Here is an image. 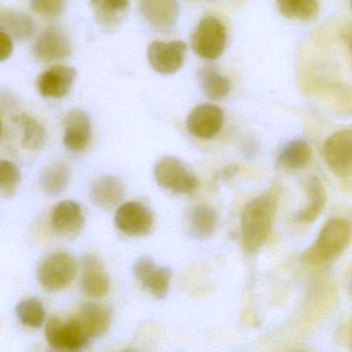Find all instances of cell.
<instances>
[{
    "label": "cell",
    "instance_id": "cb8c5ba5",
    "mask_svg": "<svg viewBox=\"0 0 352 352\" xmlns=\"http://www.w3.org/2000/svg\"><path fill=\"white\" fill-rule=\"evenodd\" d=\"M199 85L212 100H221L230 94L232 82L214 67H205L199 73Z\"/></svg>",
    "mask_w": 352,
    "mask_h": 352
},
{
    "label": "cell",
    "instance_id": "4dcf8cb0",
    "mask_svg": "<svg viewBox=\"0 0 352 352\" xmlns=\"http://www.w3.org/2000/svg\"><path fill=\"white\" fill-rule=\"evenodd\" d=\"M32 9L47 18L58 17L65 10V0H32Z\"/></svg>",
    "mask_w": 352,
    "mask_h": 352
},
{
    "label": "cell",
    "instance_id": "9c48e42d",
    "mask_svg": "<svg viewBox=\"0 0 352 352\" xmlns=\"http://www.w3.org/2000/svg\"><path fill=\"white\" fill-rule=\"evenodd\" d=\"M115 226L129 236H145L153 226V216L143 204L127 201L117 209Z\"/></svg>",
    "mask_w": 352,
    "mask_h": 352
},
{
    "label": "cell",
    "instance_id": "e0dca14e",
    "mask_svg": "<svg viewBox=\"0 0 352 352\" xmlns=\"http://www.w3.org/2000/svg\"><path fill=\"white\" fill-rule=\"evenodd\" d=\"M81 286L83 292L92 298H102L110 289V279L102 261L94 255L82 259Z\"/></svg>",
    "mask_w": 352,
    "mask_h": 352
},
{
    "label": "cell",
    "instance_id": "ac0fdd59",
    "mask_svg": "<svg viewBox=\"0 0 352 352\" xmlns=\"http://www.w3.org/2000/svg\"><path fill=\"white\" fill-rule=\"evenodd\" d=\"M125 187L120 179L102 176L90 186V199L96 207L111 210L118 206L124 197Z\"/></svg>",
    "mask_w": 352,
    "mask_h": 352
},
{
    "label": "cell",
    "instance_id": "f546056e",
    "mask_svg": "<svg viewBox=\"0 0 352 352\" xmlns=\"http://www.w3.org/2000/svg\"><path fill=\"white\" fill-rule=\"evenodd\" d=\"M21 184V173L19 168L9 160L0 162V192L5 197L15 195Z\"/></svg>",
    "mask_w": 352,
    "mask_h": 352
},
{
    "label": "cell",
    "instance_id": "836d02e7",
    "mask_svg": "<svg viewBox=\"0 0 352 352\" xmlns=\"http://www.w3.org/2000/svg\"><path fill=\"white\" fill-rule=\"evenodd\" d=\"M343 38L345 44L347 45L348 49L352 53V32H343Z\"/></svg>",
    "mask_w": 352,
    "mask_h": 352
},
{
    "label": "cell",
    "instance_id": "7c38bea8",
    "mask_svg": "<svg viewBox=\"0 0 352 352\" xmlns=\"http://www.w3.org/2000/svg\"><path fill=\"white\" fill-rule=\"evenodd\" d=\"M139 9L146 21L160 30L172 28L180 15L178 0H139Z\"/></svg>",
    "mask_w": 352,
    "mask_h": 352
},
{
    "label": "cell",
    "instance_id": "f1b7e54d",
    "mask_svg": "<svg viewBox=\"0 0 352 352\" xmlns=\"http://www.w3.org/2000/svg\"><path fill=\"white\" fill-rule=\"evenodd\" d=\"M172 276L173 272L170 267H156L142 286L146 288L154 298L162 300L168 296Z\"/></svg>",
    "mask_w": 352,
    "mask_h": 352
},
{
    "label": "cell",
    "instance_id": "ffe728a7",
    "mask_svg": "<svg viewBox=\"0 0 352 352\" xmlns=\"http://www.w3.org/2000/svg\"><path fill=\"white\" fill-rule=\"evenodd\" d=\"M187 222L190 236L197 239H206L211 236L215 232L218 216L215 210L209 206H195L191 209Z\"/></svg>",
    "mask_w": 352,
    "mask_h": 352
},
{
    "label": "cell",
    "instance_id": "44dd1931",
    "mask_svg": "<svg viewBox=\"0 0 352 352\" xmlns=\"http://www.w3.org/2000/svg\"><path fill=\"white\" fill-rule=\"evenodd\" d=\"M71 176V168L67 164L63 162H53L43 170L41 184L47 195L57 197L67 188Z\"/></svg>",
    "mask_w": 352,
    "mask_h": 352
},
{
    "label": "cell",
    "instance_id": "d6a6232c",
    "mask_svg": "<svg viewBox=\"0 0 352 352\" xmlns=\"http://www.w3.org/2000/svg\"><path fill=\"white\" fill-rule=\"evenodd\" d=\"M14 50L13 38L7 32L0 30V61H6L11 57Z\"/></svg>",
    "mask_w": 352,
    "mask_h": 352
},
{
    "label": "cell",
    "instance_id": "7402d4cb",
    "mask_svg": "<svg viewBox=\"0 0 352 352\" xmlns=\"http://www.w3.org/2000/svg\"><path fill=\"white\" fill-rule=\"evenodd\" d=\"M0 30L7 32L15 40L24 41L34 34V23L23 12L9 10L0 16Z\"/></svg>",
    "mask_w": 352,
    "mask_h": 352
},
{
    "label": "cell",
    "instance_id": "1f68e13d",
    "mask_svg": "<svg viewBox=\"0 0 352 352\" xmlns=\"http://www.w3.org/2000/svg\"><path fill=\"white\" fill-rule=\"evenodd\" d=\"M153 259L148 256L142 257L135 263L133 267V274L140 283L143 284L145 280L149 277L150 274L156 269Z\"/></svg>",
    "mask_w": 352,
    "mask_h": 352
},
{
    "label": "cell",
    "instance_id": "4316f807",
    "mask_svg": "<svg viewBox=\"0 0 352 352\" xmlns=\"http://www.w3.org/2000/svg\"><path fill=\"white\" fill-rule=\"evenodd\" d=\"M311 158V148L304 140H294L288 143L280 154V160L286 168L296 170L308 164Z\"/></svg>",
    "mask_w": 352,
    "mask_h": 352
},
{
    "label": "cell",
    "instance_id": "d6986e66",
    "mask_svg": "<svg viewBox=\"0 0 352 352\" xmlns=\"http://www.w3.org/2000/svg\"><path fill=\"white\" fill-rule=\"evenodd\" d=\"M76 319L88 337L92 339L100 337L108 331L112 321V314L106 307L87 302L80 307Z\"/></svg>",
    "mask_w": 352,
    "mask_h": 352
},
{
    "label": "cell",
    "instance_id": "3957f363",
    "mask_svg": "<svg viewBox=\"0 0 352 352\" xmlns=\"http://www.w3.org/2000/svg\"><path fill=\"white\" fill-rule=\"evenodd\" d=\"M154 177L162 188L177 195H191L199 187L197 176L178 158L166 156L158 160Z\"/></svg>",
    "mask_w": 352,
    "mask_h": 352
},
{
    "label": "cell",
    "instance_id": "30bf717a",
    "mask_svg": "<svg viewBox=\"0 0 352 352\" xmlns=\"http://www.w3.org/2000/svg\"><path fill=\"white\" fill-rule=\"evenodd\" d=\"M224 115L215 104H203L195 107L187 117L186 126L189 133L201 140H211L219 133L223 126Z\"/></svg>",
    "mask_w": 352,
    "mask_h": 352
},
{
    "label": "cell",
    "instance_id": "7a4b0ae2",
    "mask_svg": "<svg viewBox=\"0 0 352 352\" xmlns=\"http://www.w3.org/2000/svg\"><path fill=\"white\" fill-rule=\"evenodd\" d=\"M351 228L348 222L331 219L324 224L316 241L305 252V259L311 263H320L340 254L349 244Z\"/></svg>",
    "mask_w": 352,
    "mask_h": 352
},
{
    "label": "cell",
    "instance_id": "4fadbf2b",
    "mask_svg": "<svg viewBox=\"0 0 352 352\" xmlns=\"http://www.w3.org/2000/svg\"><path fill=\"white\" fill-rule=\"evenodd\" d=\"M91 137V122L89 117L79 109L69 111L65 119L63 144L73 152L86 149Z\"/></svg>",
    "mask_w": 352,
    "mask_h": 352
},
{
    "label": "cell",
    "instance_id": "6da1fadb",
    "mask_svg": "<svg viewBox=\"0 0 352 352\" xmlns=\"http://www.w3.org/2000/svg\"><path fill=\"white\" fill-rule=\"evenodd\" d=\"M277 209V199L271 192L263 193L245 207L241 219L243 245L249 252L258 251L267 242Z\"/></svg>",
    "mask_w": 352,
    "mask_h": 352
},
{
    "label": "cell",
    "instance_id": "8992f818",
    "mask_svg": "<svg viewBox=\"0 0 352 352\" xmlns=\"http://www.w3.org/2000/svg\"><path fill=\"white\" fill-rule=\"evenodd\" d=\"M47 342L56 350L81 351L89 344L90 338L82 329L77 319L63 323L60 319H49L45 329Z\"/></svg>",
    "mask_w": 352,
    "mask_h": 352
},
{
    "label": "cell",
    "instance_id": "277c9868",
    "mask_svg": "<svg viewBox=\"0 0 352 352\" xmlns=\"http://www.w3.org/2000/svg\"><path fill=\"white\" fill-rule=\"evenodd\" d=\"M226 26L217 18L208 16L201 20L191 36L193 52L203 59L214 60L219 58L226 49Z\"/></svg>",
    "mask_w": 352,
    "mask_h": 352
},
{
    "label": "cell",
    "instance_id": "2e32d148",
    "mask_svg": "<svg viewBox=\"0 0 352 352\" xmlns=\"http://www.w3.org/2000/svg\"><path fill=\"white\" fill-rule=\"evenodd\" d=\"M90 7L98 26L112 32L126 19L131 3L129 0H90Z\"/></svg>",
    "mask_w": 352,
    "mask_h": 352
},
{
    "label": "cell",
    "instance_id": "d4e9b609",
    "mask_svg": "<svg viewBox=\"0 0 352 352\" xmlns=\"http://www.w3.org/2000/svg\"><path fill=\"white\" fill-rule=\"evenodd\" d=\"M276 5L288 19L311 21L318 15V0H276Z\"/></svg>",
    "mask_w": 352,
    "mask_h": 352
},
{
    "label": "cell",
    "instance_id": "5bb4252c",
    "mask_svg": "<svg viewBox=\"0 0 352 352\" xmlns=\"http://www.w3.org/2000/svg\"><path fill=\"white\" fill-rule=\"evenodd\" d=\"M84 222L81 207L74 201H60L51 215L53 230L60 236L69 238H76L82 232Z\"/></svg>",
    "mask_w": 352,
    "mask_h": 352
},
{
    "label": "cell",
    "instance_id": "603a6c76",
    "mask_svg": "<svg viewBox=\"0 0 352 352\" xmlns=\"http://www.w3.org/2000/svg\"><path fill=\"white\" fill-rule=\"evenodd\" d=\"M306 191L309 199L308 205L294 216L296 221L302 223H310L314 221L320 215L325 205V191L319 179L315 177L309 179L306 185Z\"/></svg>",
    "mask_w": 352,
    "mask_h": 352
},
{
    "label": "cell",
    "instance_id": "83f0119b",
    "mask_svg": "<svg viewBox=\"0 0 352 352\" xmlns=\"http://www.w3.org/2000/svg\"><path fill=\"white\" fill-rule=\"evenodd\" d=\"M16 314L19 320L26 327L38 329L46 318L43 302L38 298H30L21 300L16 307Z\"/></svg>",
    "mask_w": 352,
    "mask_h": 352
},
{
    "label": "cell",
    "instance_id": "5b68a950",
    "mask_svg": "<svg viewBox=\"0 0 352 352\" xmlns=\"http://www.w3.org/2000/svg\"><path fill=\"white\" fill-rule=\"evenodd\" d=\"M77 274V261L69 253L49 255L41 263L38 279L48 292H58L69 285Z\"/></svg>",
    "mask_w": 352,
    "mask_h": 352
},
{
    "label": "cell",
    "instance_id": "52a82bcc",
    "mask_svg": "<svg viewBox=\"0 0 352 352\" xmlns=\"http://www.w3.org/2000/svg\"><path fill=\"white\" fill-rule=\"evenodd\" d=\"M323 154L337 176H352V129H341L329 135L324 142Z\"/></svg>",
    "mask_w": 352,
    "mask_h": 352
},
{
    "label": "cell",
    "instance_id": "ba28073f",
    "mask_svg": "<svg viewBox=\"0 0 352 352\" xmlns=\"http://www.w3.org/2000/svg\"><path fill=\"white\" fill-rule=\"evenodd\" d=\"M187 46L182 41L164 43L155 41L148 47L147 57L156 73L172 75L184 65Z\"/></svg>",
    "mask_w": 352,
    "mask_h": 352
},
{
    "label": "cell",
    "instance_id": "9a60e30c",
    "mask_svg": "<svg viewBox=\"0 0 352 352\" xmlns=\"http://www.w3.org/2000/svg\"><path fill=\"white\" fill-rule=\"evenodd\" d=\"M34 51L36 56L46 63L63 60L71 56L72 45L65 32L59 28H50L40 34Z\"/></svg>",
    "mask_w": 352,
    "mask_h": 352
},
{
    "label": "cell",
    "instance_id": "8fae6325",
    "mask_svg": "<svg viewBox=\"0 0 352 352\" xmlns=\"http://www.w3.org/2000/svg\"><path fill=\"white\" fill-rule=\"evenodd\" d=\"M77 78V71L73 67L58 65L47 69L38 76L36 88L38 94L47 98H63L71 92Z\"/></svg>",
    "mask_w": 352,
    "mask_h": 352
},
{
    "label": "cell",
    "instance_id": "e575fe53",
    "mask_svg": "<svg viewBox=\"0 0 352 352\" xmlns=\"http://www.w3.org/2000/svg\"><path fill=\"white\" fill-rule=\"evenodd\" d=\"M351 7H352V0H351Z\"/></svg>",
    "mask_w": 352,
    "mask_h": 352
},
{
    "label": "cell",
    "instance_id": "484cf974",
    "mask_svg": "<svg viewBox=\"0 0 352 352\" xmlns=\"http://www.w3.org/2000/svg\"><path fill=\"white\" fill-rule=\"evenodd\" d=\"M16 122L22 127V145L32 151L43 149L47 141L46 129L34 117L22 114L16 118Z\"/></svg>",
    "mask_w": 352,
    "mask_h": 352
}]
</instances>
